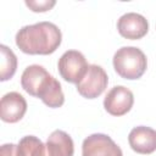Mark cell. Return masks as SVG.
Returning <instances> with one entry per match:
<instances>
[{"label": "cell", "mask_w": 156, "mask_h": 156, "mask_svg": "<svg viewBox=\"0 0 156 156\" xmlns=\"http://www.w3.org/2000/svg\"><path fill=\"white\" fill-rule=\"evenodd\" d=\"M17 48L28 55H50L62 41L60 28L51 22H38L22 27L16 34Z\"/></svg>", "instance_id": "1"}, {"label": "cell", "mask_w": 156, "mask_h": 156, "mask_svg": "<svg viewBox=\"0 0 156 156\" xmlns=\"http://www.w3.org/2000/svg\"><path fill=\"white\" fill-rule=\"evenodd\" d=\"M21 85L26 93L39 98L51 108H58L65 104V95L60 82L40 65L26 67L21 76Z\"/></svg>", "instance_id": "2"}, {"label": "cell", "mask_w": 156, "mask_h": 156, "mask_svg": "<svg viewBox=\"0 0 156 156\" xmlns=\"http://www.w3.org/2000/svg\"><path fill=\"white\" fill-rule=\"evenodd\" d=\"M112 63L117 74L128 80L141 78L147 68L145 54L135 46H123L118 49L113 55Z\"/></svg>", "instance_id": "3"}, {"label": "cell", "mask_w": 156, "mask_h": 156, "mask_svg": "<svg viewBox=\"0 0 156 156\" xmlns=\"http://www.w3.org/2000/svg\"><path fill=\"white\" fill-rule=\"evenodd\" d=\"M88 62L84 55L78 50L65 51L57 62L60 76L68 83H79L88 71Z\"/></svg>", "instance_id": "4"}, {"label": "cell", "mask_w": 156, "mask_h": 156, "mask_svg": "<svg viewBox=\"0 0 156 156\" xmlns=\"http://www.w3.org/2000/svg\"><path fill=\"white\" fill-rule=\"evenodd\" d=\"M108 84V77L105 69L98 65H89L85 76L77 83V91L85 99H96L100 96Z\"/></svg>", "instance_id": "5"}, {"label": "cell", "mask_w": 156, "mask_h": 156, "mask_svg": "<svg viewBox=\"0 0 156 156\" xmlns=\"http://www.w3.org/2000/svg\"><path fill=\"white\" fill-rule=\"evenodd\" d=\"M82 156H123V154L108 135L94 133L83 140Z\"/></svg>", "instance_id": "6"}, {"label": "cell", "mask_w": 156, "mask_h": 156, "mask_svg": "<svg viewBox=\"0 0 156 156\" xmlns=\"http://www.w3.org/2000/svg\"><path fill=\"white\" fill-rule=\"evenodd\" d=\"M134 104V95L133 93L123 87L116 85L113 87L104 99V107L111 116H123L129 112Z\"/></svg>", "instance_id": "7"}, {"label": "cell", "mask_w": 156, "mask_h": 156, "mask_svg": "<svg viewBox=\"0 0 156 156\" xmlns=\"http://www.w3.org/2000/svg\"><path fill=\"white\" fill-rule=\"evenodd\" d=\"M118 33L129 40H138L144 38L149 32L147 20L136 12H127L117 21Z\"/></svg>", "instance_id": "8"}, {"label": "cell", "mask_w": 156, "mask_h": 156, "mask_svg": "<svg viewBox=\"0 0 156 156\" xmlns=\"http://www.w3.org/2000/svg\"><path fill=\"white\" fill-rule=\"evenodd\" d=\"M27 112V101L17 91H10L1 98L0 117L6 123H16Z\"/></svg>", "instance_id": "9"}, {"label": "cell", "mask_w": 156, "mask_h": 156, "mask_svg": "<svg viewBox=\"0 0 156 156\" xmlns=\"http://www.w3.org/2000/svg\"><path fill=\"white\" fill-rule=\"evenodd\" d=\"M128 143L133 151L149 155L156 151V130L146 126L134 127L128 135Z\"/></svg>", "instance_id": "10"}, {"label": "cell", "mask_w": 156, "mask_h": 156, "mask_svg": "<svg viewBox=\"0 0 156 156\" xmlns=\"http://www.w3.org/2000/svg\"><path fill=\"white\" fill-rule=\"evenodd\" d=\"M46 155L48 156H73L74 144L69 134L61 129L54 130L46 140Z\"/></svg>", "instance_id": "11"}, {"label": "cell", "mask_w": 156, "mask_h": 156, "mask_svg": "<svg viewBox=\"0 0 156 156\" xmlns=\"http://www.w3.org/2000/svg\"><path fill=\"white\" fill-rule=\"evenodd\" d=\"M17 156H48L46 146L39 138L26 135L17 144Z\"/></svg>", "instance_id": "12"}, {"label": "cell", "mask_w": 156, "mask_h": 156, "mask_svg": "<svg viewBox=\"0 0 156 156\" xmlns=\"http://www.w3.org/2000/svg\"><path fill=\"white\" fill-rule=\"evenodd\" d=\"M1 63H0V80L5 82L13 77L17 69V57L15 52L6 45H0Z\"/></svg>", "instance_id": "13"}, {"label": "cell", "mask_w": 156, "mask_h": 156, "mask_svg": "<svg viewBox=\"0 0 156 156\" xmlns=\"http://www.w3.org/2000/svg\"><path fill=\"white\" fill-rule=\"evenodd\" d=\"M27 7H29L33 12H46L51 10L55 5V0H43V1H37V0H26Z\"/></svg>", "instance_id": "14"}, {"label": "cell", "mask_w": 156, "mask_h": 156, "mask_svg": "<svg viewBox=\"0 0 156 156\" xmlns=\"http://www.w3.org/2000/svg\"><path fill=\"white\" fill-rule=\"evenodd\" d=\"M0 156H17V145L12 143L1 145Z\"/></svg>", "instance_id": "15"}]
</instances>
